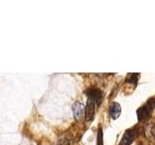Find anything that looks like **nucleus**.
<instances>
[{
    "instance_id": "8",
    "label": "nucleus",
    "mask_w": 155,
    "mask_h": 145,
    "mask_svg": "<svg viewBox=\"0 0 155 145\" xmlns=\"http://www.w3.org/2000/svg\"><path fill=\"white\" fill-rule=\"evenodd\" d=\"M145 137L155 142V124H149L145 127Z\"/></svg>"
},
{
    "instance_id": "4",
    "label": "nucleus",
    "mask_w": 155,
    "mask_h": 145,
    "mask_svg": "<svg viewBox=\"0 0 155 145\" xmlns=\"http://www.w3.org/2000/svg\"><path fill=\"white\" fill-rule=\"evenodd\" d=\"M86 94L88 96L89 99H92L97 105H99L102 101H103V93L100 89L97 88H89L86 91Z\"/></svg>"
},
{
    "instance_id": "5",
    "label": "nucleus",
    "mask_w": 155,
    "mask_h": 145,
    "mask_svg": "<svg viewBox=\"0 0 155 145\" xmlns=\"http://www.w3.org/2000/svg\"><path fill=\"white\" fill-rule=\"evenodd\" d=\"M95 102L92 100V99H89L87 100V103H86V106L84 108V113H85V120L86 121H91L92 118H93L94 116V112H95Z\"/></svg>"
},
{
    "instance_id": "7",
    "label": "nucleus",
    "mask_w": 155,
    "mask_h": 145,
    "mask_svg": "<svg viewBox=\"0 0 155 145\" xmlns=\"http://www.w3.org/2000/svg\"><path fill=\"white\" fill-rule=\"evenodd\" d=\"M121 113V106L118 103H113L110 106V114L113 119H117Z\"/></svg>"
},
{
    "instance_id": "2",
    "label": "nucleus",
    "mask_w": 155,
    "mask_h": 145,
    "mask_svg": "<svg viewBox=\"0 0 155 145\" xmlns=\"http://www.w3.org/2000/svg\"><path fill=\"white\" fill-rule=\"evenodd\" d=\"M137 137H138L137 130H135V129L127 130L125 132L122 139H121L119 145H131V143H132L134 140L137 138Z\"/></svg>"
},
{
    "instance_id": "1",
    "label": "nucleus",
    "mask_w": 155,
    "mask_h": 145,
    "mask_svg": "<svg viewBox=\"0 0 155 145\" xmlns=\"http://www.w3.org/2000/svg\"><path fill=\"white\" fill-rule=\"evenodd\" d=\"M154 108H155V100L150 99L143 106H142V108L138 109L139 121L143 122V121L147 120L150 116V114H151V111L153 110Z\"/></svg>"
},
{
    "instance_id": "3",
    "label": "nucleus",
    "mask_w": 155,
    "mask_h": 145,
    "mask_svg": "<svg viewBox=\"0 0 155 145\" xmlns=\"http://www.w3.org/2000/svg\"><path fill=\"white\" fill-rule=\"evenodd\" d=\"M73 113H74V117L78 122H81L85 117L84 113V106L80 102H77L73 105Z\"/></svg>"
},
{
    "instance_id": "6",
    "label": "nucleus",
    "mask_w": 155,
    "mask_h": 145,
    "mask_svg": "<svg viewBox=\"0 0 155 145\" xmlns=\"http://www.w3.org/2000/svg\"><path fill=\"white\" fill-rule=\"evenodd\" d=\"M74 139L69 134H63L57 139V145H73Z\"/></svg>"
},
{
    "instance_id": "9",
    "label": "nucleus",
    "mask_w": 155,
    "mask_h": 145,
    "mask_svg": "<svg viewBox=\"0 0 155 145\" xmlns=\"http://www.w3.org/2000/svg\"><path fill=\"white\" fill-rule=\"evenodd\" d=\"M97 145H103V130L100 128L97 134Z\"/></svg>"
}]
</instances>
